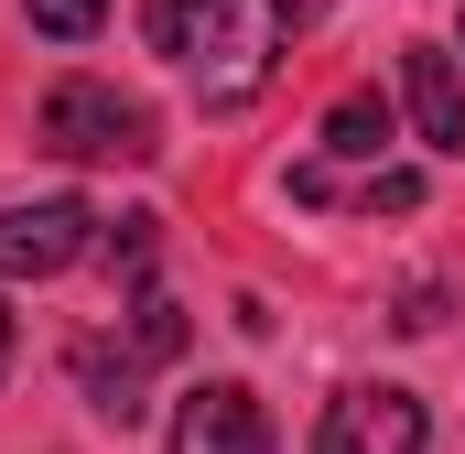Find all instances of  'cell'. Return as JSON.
Listing matches in <instances>:
<instances>
[{
  "label": "cell",
  "instance_id": "obj_8",
  "mask_svg": "<svg viewBox=\"0 0 465 454\" xmlns=\"http://www.w3.org/2000/svg\"><path fill=\"white\" fill-rule=\"evenodd\" d=\"M379 141H390V98L379 87H347L325 109V152H379Z\"/></svg>",
  "mask_w": 465,
  "mask_h": 454
},
{
  "label": "cell",
  "instance_id": "obj_7",
  "mask_svg": "<svg viewBox=\"0 0 465 454\" xmlns=\"http://www.w3.org/2000/svg\"><path fill=\"white\" fill-rule=\"evenodd\" d=\"M217 22H228V0H141L152 54H206V44H217Z\"/></svg>",
  "mask_w": 465,
  "mask_h": 454
},
{
  "label": "cell",
  "instance_id": "obj_10",
  "mask_svg": "<svg viewBox=\"0 0 465 454\" xmlns=\"http://www.w3.org/2000/svg\"><path fill=\"white\" fill-rule=\"evenodd\" d=\"M33 11V33H54V44H87L98 22H109V0H22Z\"/></svg>",
  "mask_w": 465,
  "mask_h": 454
},
{
  "label": "cell",
  "instance_id": "obj_2",
  "mask_svg": "<svg viewBox=\"0 0 465 454\" xmlns=\"http://www.w3.org/2000/svg\"><path fill=\"white\" fill-rule=\"evenodd\" d=\"M422 444H433V422H422V400H411V390H390V379L336 390V400H325V422H314V454H422Z\"/></svg>",
  "mask_w": 465,
  "mask_h": 454
},
{
  "label": "cell",
  "instance_id": "obj_12",
  "mask_svg": "<svg viewBox=\"0 0 465 454\" xmlns=\"http://www.w3.org/2000/svg\"><path fill=\"white\" fill-rule=\"evenodd\" d=\"M357 206H368V217H379V206H390V217H411V206H422V173H368V195H357Z\"/></svg>",
  "mask_w": 465,
  "mask_h": 454
},
{
  "label": "cell",
  "instance_id": "obj_14",
  "mask_svg": "<svg viewBox=\"0 0 465 454\" xmlns=\"http://www.w3.org/2000/svg\"><path fill=\"white\" fill-rule=\"evenodd\" d=\"M0 379H11V314H0Z\"/></svg>",
  "mask_w": 465,
  "mask_h": 454
},
{
  "label": "cell",
  "instance_id": "obj_9",
  "mask_svg": "<svg viewBox=\"0 0 465 454\" xmlns=\"http://www.w3.org/2000/svg\"><path fill=\"white\" fill-rule=\"evenodd\" d=\"M130 357H141V368H163V357H184V314H173L163 292H141V303H130Z\"/></svg>",
  "mask_w": 465,
  "mask_h": 454
},
{
  "label": "cell",
  "instance_id": "obj_4",
  "mask_svg": "<svg viewBox=\"0 0 465 454\" xmlns=\"http://www.w3.org/2000/svg\"><path fill=\"white\" fill-rule=\"evenodd\" d=\"M173 454H271V422L238 379H206L184 411H173Z\"/></svg>",
  "mask_w": 465,
  "mask_h": 454
},
{
  "label": "cell",
  "instance_id": "obj_13",
  "mask_svg": "<svg viewBox=\"0 0 465 454\" xmlns=\"http://www.w3.org/2000/svg\"><path fill=\"white\" fill-rule=\"evenodd\" d=\"M390 325H401V336H433V325H444V292H433V281H422V292H401V314H390Z\"/></svg>",
  "mask_w": 465,
  "mask_h": 454
},
{
  "label": "cell",
  "instance_id": "obj_6",
  "mask_svg": "<svg viewBox=\"0 0 465 454\" xmlns=\"http://www.w3.org/2000/svg\"><path fill=\"white\" fill-rule=\"evenodd\" d=\"M76 390H87V411H98V422H119V433L141 422V357H130V346L87 336V346H76Z\"/></svg>",
  "mask_w": 465,
  "mask_h": 454
},
{
  "label": "cell",
  "instance_id": "obj_11",
  "mask_svg": "<svg viewBox=\"0 0 465 454\" xmlns=\"http://www.w3.org/2000/svg\"><path fill=\"white\" fill-rule=\"evenodd\" d=\"M152 227H163V217H119L109 227V271H130V281L152 271Z\"/></svg>",
  "mask_w": 465,
  "mask_h": 454
},
{
  "label": "cell",
  "instance_id": "obj_5",
  "mask_svg": "<svg viewBox=\"0 0 465 454\" xmlns=\"http://www.w3.org/2000/svg\"><path fill=\"white\" fill-rule=\"evenodd\" d=\"M401 98H411V119H422L433 152H465V76H455V54L411 44V54H401Z\"/></svg>",
  "mask_w": 465,
  "mask_h": 454
},
{
  "label": "cell",
  "instance_id": "obj_1",
  "mask_svg": "<svg viewBox=\"0 0 465 454\" xmlns=\"http://www.w3.org/2000/svg\"><path fill=\"white\" fill-rule=\"evenodd\" d=\"M44 152H65V163H152V109L141 98H119L98 76H65V87H44Z\"/></svg>",
  "mask_w": 465,
  "mask_h": 454
},
{
  "label": "cell",
  "instance_id": "obj_3",
  "mask_svg": "<svg viewBox=\"0 0 465 454\" xmlns=\"http://www.w3.org/2000/svg\"><path fill=\"white\" fill-rule=\"evenodd\" d=\"M87 206L44 195V206H0V281H54L65 260H87Z\"/></svg>",
  "mask_w": 465,
  "mask_h": 454
}]
</instances>
